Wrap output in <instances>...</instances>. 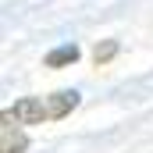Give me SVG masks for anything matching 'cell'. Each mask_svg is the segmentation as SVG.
Wrapping results in <instances>:
<instances>
[{
	"label": "cell",
	"mask_w": 153,
	"mask_h": 153,
	"mask_svg": "<svg viewBox=\"0 0 153 153\" xmlns=\"http://www.w3.org/2000/svg\"><path fill=\"white\" fill-rule=\"evenodd\" d=\"M7 114L14 117L18 125H43L46 117H50V111L43 107V100H36V96H25V100H18Z\"/></svg>",
	"instance_id": "6da1fadb"
},
{
	"label": "cell",
	"mask_w": 153,
	"mask_h": 153,
	"mask_svg": "<svg viewBox=\"0 0 153 153\" xmlns=\"http://www.w3.org/2000/svg\"><path fill=\"white\" fill-rule=\"evenodd\" d=\"M11 121H14V117L4 114V128H0V153H25V150H29V139H25Z\"/></svg>",
	"instance_id": "7a4b0ae2"
},
{
	"label": "cell",
	"mask_w": 153,
	"mask_h": 153,
	"mask_svg": "<svg viewBox=\"0 0 153 153\" xmlns=\"http://www.w3.org/2000/svg\"><path fill=\"white\" fill-rule=\"evenodd\" d=\"M75 107H78V93H75V89H61V93H53V96L46 100L50 117H68Z\"/></svg>",
	"instance_id": "3957f363"
},
{
	"label": "cell",
	"mask_w": 153,
	"mask_h": 153,
	"mask_svg": "<svg viewBox=\"0 0 153 153\" xmlns=\"http://www.w3.org/2000/svg\"><path fill=\"white\" fill-rule=\"evenodd\" d=\"M78 57H82V50H78L75 43H64V46H53V50L46 53V68H68V64H75Z\"/></svg>",
	"instance_id": "277c9868"
},
{
	"label": "cell",
	"mask_w": 153,
	"mask_h": 153,
	"mask_svg": "<svg viewBox=\"0 0 153 153\" xmlns=\"http://www.w3.org/2000/svg\"><path fill=\"white\" fill-rule=\"evenodd\" d=\"M117 50H121V43H117V39H103V43H96V50H93L96 68H100V64H111V61L117 57Z\"/></svg>",
	"instance_id": "5b68a950"
}]
</instances>
